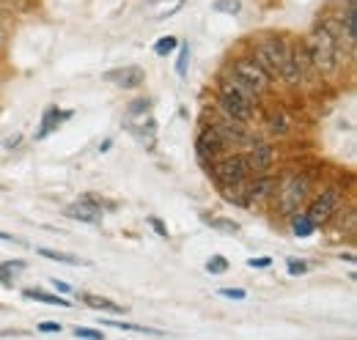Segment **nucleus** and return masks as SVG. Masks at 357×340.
Listing matches in <instances>:
<instances>
[{"label":"nucleus","mask_w":357,"mask_h":340,"mask_svg":"<svg viewBox=\"0 0 357 340\" xmlns=\"http://www.w3.org/2000/svg\"><path fill=\"white\" fill-rule=\"evenodd\" d=\"M107 83H113L116 88H137V85L146 80V72L140 66H121V69H113V72H105L102 75Z\"/></svg>","instance_id":"9d476101"},{"label":"nucleus","mask_w":357,"mask_h":340,"mask_svg":"<svg viewBox=\"0 0 357 340\" xmlns=\"http://www.w3.org/2000/svg\"><path fill=\"white\" fill-rule=\"evenodd\" d=\"M102 324H105V327H116V330H127V332H146V335H162L160 330H149V327H137V324H124V321H113V318H105Z\"/></svg>","instance_id":"aec40b11"},{"label":"nucleus","mask_w":357,"mask_h":340,"mask_svg":"<svg viewBox=\"0 0 357 340\" xmlns=\"http://www.w3.org/2000/svg\"><path fill=\"white\" fill-rule=\"evenodd\" d=\"M245 160H248V165H250V173H267L272 168V162H275V151H272V146L267 143H253V148L245 154Z\"/></svg>","instance_id":"9b49d317"},{"label":"nucleus","mask_w":357,"mask_h":340,"mask_svg":"<svg viewBox=\"0 0 357 340\" xmlns=\"http://www.w3.org/2000/svg\"><path fill=\"white\" fill-rule=\"evenodd\" d=\"M220 297H225V299H245V291H242V288H220Z\"/></svg>","instance_id":"2f4dec72"},{"label":"nucleus","mask_w":357,"mask_h":340,"mask_svg":"<svg viewBox=\"0 0 357 340\" xmlns=\"http://www.w3.org/2000/svg\"><path fill=\"white\" fill-rule=\"evenodd\" d=\"M212 8H215L218 14H239L242 3H239V0H215Z\"/></svg>","instance_id":"412c9836"},{"label":"nucleus","mask_w":357,"mask_h":340,"mask_svg":"<svg viewBox=\"0 0 357 340\" xmlns=\"http://www.w3.org/2000/svg\"><path fill=\"white\" fill-rule=\"evenodd\" d=\"M25 272V261H6L0 263V286H11V280Z\"/></svg>","instance_id":"dca6fc26"},{"label":"nucleus","mask_w":357,"mask_h":340,"mask_svg":"<svg viewBox=\"0 0 357 340\" xmlns=\"http://www.w3.org/2000/svg\"><path fill=\"white\" fill-rule=\"evenodd\" d=\"M149 225H151V228H154L160 236H165V239H168V228L162 225V219H160V217H149Z\"/></svg>","instance_id":"7c9ffc66"},{"label":"nucleus","mask_w":357,"mask_h":340,"mask_svg":"<svg viewBox=\"0 0 357 340\" xmlns=\"http://www.w3.org/2000/svg\"><path fill=\"white\" fill-rule=\"evenodd\" d=\"M176 36H162L160 42H157V47H154V52L157 55H168V52H174L176 49Z\"/></svg>","instance_id":"5701e85b"},{"label":"nucleus","mask_w":357,"mask_h":340,"mask_svg":"<svg viewBox=\"0 0 357 340\" xmlns=\"http://www.w3.org/2000/svg\"><path fill=\"white\" fill-rule=\"evenodd\" d=\"M83 302L89 304V307H93V310H102V313H124L127 307H121V304H116L113 299L107 297H96V294H83Z\"/></svg>","instance_id":"2eb2a0df"},{"label":"nucleus","mask_w":357,"mask_h":340,"mask_svg":"<svg viewBox=\"0 0 357 340\" xmlns=\"http://www.w3.org/2000/svg\"><path fill=\"white\" fill-rule=\"evenodd\" d=\"M25 299H36V302H45V304H58V307H69V302L58 294H47V291H36V288H25L22 291Z\"/></svg>","instance_id":"f3484780"},{"label":"nucleus","mask_w":357,"mask_h":340,"mask_svg":"<svg viewBox=\"0 0 357 340\" xmlns=\"http://www.w3.org/2000/svg\"><path fill=\"white\" fill-rule=\"evenodd\" d=\"M212 178L218 181V187H228V184H236L242 178H250V165L245 160V154H228L223 160H212Z\"/></svg>","instance_id":"39448f33"},{"label":"nucleus","mask_w":357,"mask_h":340,"mask_svg":"<svg viewBox=\"0 0 357 340\" xmlns=\"http://www.w3.org/2000/svg\"><path fill=\"white\" fill-rule=\"evenodd\" d=\"M275 190V178L269 176H250V187H248V195H245V206H253L259 201H267Z\"/></svg>","instance_id":"f8f14e48"},{"label":"nucleus","mask_w":357,"mask_h":340,"mask_svg":"<svg viewBox=\"0 0 357 340\" xmlns=\"http://www.w3.org/2000/svg\"><path fill=\"white\" fill-rule=\"evenodd\" d=\"M231 77H236L239 83H245L250 91H256L259 96L267 93L269 85H272V77L267 72L253 61V58H239L234 66H231Z\"/></svg>","instance_id":"423d86ee"},{"label":"nucleus","mask_w":357,"mask_h":340,"mask_svg":"<svg viewBox=\"0 0 357 340\" xmlns=\"http://www.w3.org/2000/svg\"><path fill=\"white\" fill-rule=\"evenodd\" d=\"M286 49H289V44H286L283 36H267V39H261V42L256 44V49H253V61H256L269 77L275 80V77H280Z\"/></svg>","instance_id":"20e7f679"},{"label":"nucleus","mask_w":357,"mask_h":340,"mask_svg":"<svg viewBox=\"0 0 357 340\" xmlns=\"http://www.w3.org/2000/svg\"><path fill=\"white\" fill-rule=\"evenodd\" d=\"M225 148H228V143L220 137V132L215 129V124H212V127H204L198 132V137H195V151H198V160H201V162L218 160Z\"/></svg>","instance_id":"6e6552de"},{"label":"nucleus","mask_w":357,"mask_h":340,"mask_svg":"<svg viewBox=\"0 0 357 340\" xmlns=\"http://www.w3.org/2000/svg\"><path fill=\"white\" fill-rule=\"evenodd\" d=\"M215 129L220 132V137H223L225 143H248L250 140V134L245 132V127L239 124V121H231V118H225V121H220V124H215Z\"/></svg>","instance_id":"ddd939ff"},{"label":"nucleus","mask_w":357,"mask_h":340,"mask_svg":"<svg viewBox=\"0 0 357 340\" xmlns=\"http://www.w3.org/2000/svg\"><path fill=\"white\" fill-rule=\"evenodd\" d=\"M0 239H3V242H14V236H8L6 231H0Z\"/></svg>","instance_id":"72a5a7b5"},{"label":"nucleus","mask_w":357,"mask_h":340,"mask_svg":"<svg viewBox=\"0 0 357 340\" xmlns=\"http://www.w3.org/2000/svg\"><path fill=\"white\" fill-rule=\"evenodd\" d=\"M69 116H72V110H66V113H58V107H47L45 118H42V127H39V132H36V140L47 137L52 129L61 127V121H66Z\"/></svg>","instance_id":"4468645a"},{"label":"nucleus","mask_w":357,"mask_h":340,"mask_svg":"<svg viewBox=\"0 0 357 340\" xmlns=\"http://www.w3.org/2000/svg\"><path fill=\"white\" fill-rule=\"evenodd\" d=\"M305 272H308V261H300V258L289 261V275H305Z\"/></svg>","instance_id":"bb28decb"},{"label":"nucleus","mask_w":357,"mask_h":340,"mask_svg":"<svg viewBox=\"0 0 357 340\" xmlns=\"http://www.w3.org/2000/svg\"><path fill=\"white\" fill-rule=\"evenodd\" d=\"M66 217L80 219V222H89V225H96V222H102V203L96 201V195H83V198H77L66 209Z\"/></svg>","instance_id":"1a4fd4ad"},{"label":"nucleus","mask_w":357,"mask_h":340,"mask_svg":"<svg viewBox=\"0 0 357 340\" xmlns=\"http://www.w3.org/2000/svg\"><path fill=\"white\" fill-rule=\"evenodd\" d=\"M338 198H341V190H338V187H327V190H321V192L311 201V206H308L305 217L311 219L316 228L324 225V222L335 214V209H338Z\"/></svg>","instance_id":"0eeeda50"},{"label":"nucleus","mask_w":357,"mask_h":340,"mask_svg":"<svg viewBox=\"0 0 357 340\" xmlns=\"http://www.w3.org/2000/svg\"><path fill=\"white\" fill-rule=\"evenodd\" d=\"M341 36L338 31L333 28V22H316L305 39V52L311 58V66L321 75H333L338 69V61H341Z\"/></svg>","instance_id":"f257e3e1"},{"label":"nucleus","mask_w":357,"mask_h":340,"mask_svg":"<svg viewBox=\"0 0 357 340\" xmlns=\"http://www.w3.org/2000/svg\"><path fill=\"white\" fill-rule=\"evenodd\" d=\"M269 127H272V132H280V134H283V132L289 129L286 116H283V113H278V110H272V113H269Z\"/></svg>","instance_id":"b1692460"},{"label":"nucleus","mask_w":357,"mask_h":340,"mask_svg":"<svg viewBox=\"0 0 357 340\" xmlns=\"http://www.w3.org/2000/svg\"><path fill=\"white\" fill-rule=\"evenodd\" d=\"M308 192H311V178L308 176H286L278 187V209H280V214L291 217V214L300 212Z\"/></svg>","instance_id":"7ed1b4c3"},{"label":"nucleus","mask_w":357,"mask_h":340,"mask_svg":"<svg viewBox=\"0 0 357 340\" xmlns=\"http://www.w3.org/2000/svg\"><path fill=\"white\" fill-rule=\"evenodd\" d=\"M291 231H294L297 236H311L313 231H316V225H313L305 214L297 212V214H291Z\"/></svg>","instance_id":"a211bd4d"},{"label":"nucleus","mask_w":357,"mask_h":340,"mask_svg":"<svg viewBox=\"0 0 357 340\" xmlns=\"http://www.w3.org/2000/svg\"><path fill=\"white\" fill-rule=\"evenodd\" d=\"M212 228H220V231H225V233H236L239 231V225L236 222H225L223 217H215V219H206Z\"/></svg>","instance_id":"393cba45"},{"label":"nucleus","mask_w":357,"mask_h":340,"mask_svg":"<svg viewBox=\"0 0 357 340\" xmlns=\"http://www.w3.org/2000/svg\"><path fill=\"white\" fill-rule=\"evenodd\" d=\"M52 286H55V291H61V294H72V286H66L63 280H52Z\"/></svg>","instance_id":"473e14b6"},{"label":"nucleus","mask_w":357,"mask_h":340,"mask_svg":"<svg viewBox=\"0 0 357 340\" xmlns=\"http://www.w3.org/2000/svg\"><path fill=\"white\" fill-rule=\"evenodd\" d=\"M75 335H77V338H86V340H105V335H102L99 330H89V327H77Z\"/></svg>","instance_id":"a878e982"},{"label":"nucleus","mask_w":357,"mask_h":340,"mask_svg":"<svg viewBox=\"0 0 357 340\" xmlns=\"http://www.w3.org/2000/svg\"><path fill=\"white\" fill-rule=\"evenodd\" d=\"M206 272L209 275H223V272H228V261H225L223 255H212L206 261Z\"/></svg>","instance_id":"4be33fe9"},{"label":"nucleus","mask_w":357,"mask_h":340,"mask_svg":"<svg viewBox=\"0 0 357 340\" xmlns=\"http://www.w3.org/2000/svg\"><path fill=\"white\" fill-rule=\"evenodd\" d=\"M259 93L250 91L245 83H239L236 77L228 75V80L218 85V107L223 110L225 118L231 121H239V124H248L253 118V107L259 105Z\"/></svg>","instance_id":"f03ea898"},{"label":"nucleus","mask_w":357,"mask_h":340,"mask_svg":"<svg viewBox=\"0 0 357 340\" xmlns=\"http://www.w3.org/2000/svg\"><path fill=\"white\" fill-rule=\"evenodd\" d=\"M36 253L42 255V258H50V261H58V263H69V266H75V263H83L77 255L72 253H61V250H47V247H39Z\"/></svg>","instance_id":"6ab92c4d"},{"label":"nucleus","mask_w":357,"mask_h":340,"mask_svg":"<svg viewBox=\"0 0 357 340\" xmlns=\"http://www.w3.org/2000/svg\"><path fill=\"white\" fill-rule=\"evenodd\" d=\"M187 55H190V52H187V47H181V55H178V63H176L178 77H184V75H187Z\"/></svg>","instance_id":"c85d7f7f"},{"label":"nucleus","mask_w":357,"mask_h":340,"mask_svg":"<svg viewBox=\"0 0 357 340\" xmlns=\"http://www.w3.org/2000/svg\"><path fill=\"white\" fill-rule=\"evenodd\" d=\"M248 266H250V269H269V266H272V258H269V255L250 258V261H248Z\"/></svg>","instance_id":"cd10ccee"},{"label":"nucleus","mask_w":357,"mask_h":340,"mask_svg":"<svg viewBox=\"0 0 357 340\" xmlns=\"http://www.w3.org/2000/svg\"><path fill=\"white\" fill-rule=\"evenodd\" d=\"M36 330H39V332H47V335H52V332H61L63 327H61L58 321H42V324H39Z\"/></svg>","instance_id":"c756f323"},{"label":"nucleus","mask_w":357,"mask_h":340,"mask_svg":"<svg viewBox=\"0 0 357 340\" xmlns=\"http://www.w3.org/2000/svg\"><path fill=\"white\" fill-rule=\"evenodd\" d=\"M0 36H3V28H0Z\"/></svg>","instance_id":"f704fd0d"}]
</instances>
